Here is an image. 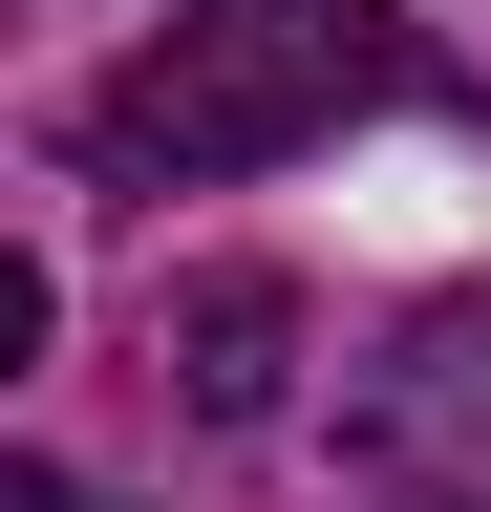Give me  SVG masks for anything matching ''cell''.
Instances as JSON below:
<instances>
[{
	"mask_svg": "<svg viewBox=\"0 0 491 512\" xmlns=\"http://www.w3.org/2000/svg\"><path fill=\"white\" fill-rule=\"evenodd\" d=\"M406 86V43H385V0H193L129 86L86 107V171L107 192H193V171H278V150H321L342 107H385Z\"/></svg>",
	"mask_w": 491,
	"mask_h": 512,
	"instance_id": "1",
	"label": "cell"
},
{
	"mask_svg": "<svg viewBox=\"0 0 491 512\" xmlns=\"http://www.w3.org/2000/svg\"><path fill=\"white\" fill-rule=\"evenodd\" d=\"M342 448H363V491H406V512H491V299H427L406 342L342 384Z\"/></svg>",
	"mask_w": 491,
	"mask_h": 512,
	"instance_id": "2",
	"label": "cell"
},
{
	"mask_svg": "<svg viewBox=\"0 0 491 512\" xmlns=\"http://www.w3.org/2000/svg\"><path fill=\"white\" fill-rule=\"evenodd\" d=\"M150 363L193 384L214 427H278V363H299V278H193V299L150 320Z\"/></svg>",
	"mask_w": 491,
	"mask_h": 512,
	"instance_id": "3",
	"label": "cell"
}]
</instances>
